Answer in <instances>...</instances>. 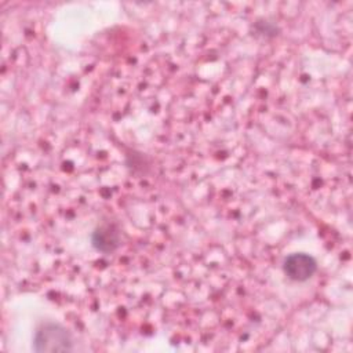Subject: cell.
I'll list each match as a JSON object with an SVG mask.
<instances>
[{
  "instance_id": "2",
  "label": "cell",
  "mask_w": 353,
  "mask_h": 353,
  "mask_svg": "<svg viewBox=\"0 0 353 353\" xmlns=\"http://www.w3.org/2000/svg\"><path fill=\"white\" fill-rule=\"evenodd\" d=\"M316 269V261L306 254H292L284 262L285 274L295 281H305L310 279Z\"/></svg>"
},
{
  "instance_id": "3",
  "label": "cell",
  "mask_w": 353,
  "mask_h": 353,
  "mask_svg": "<svg viewBox=\"0 0 353 353\" xmlns=\"http://www.w3.org/2000/svg\"><path fill=\"white\" fill-rule=\"evenodd\" d=\"M94 244L98 250L106 251V250H112L117 244V239L113 237V234L110 233V229H106V230L99 229L94 234Z\"/></svg>"
},
{
  "instance_id": "1",
  "label": "cell",
  "mask_w": 353,
  "mask_h": 353,
  "mask_svg": "<svg viewBox=\"0 0 353 353\" xmlns=\"http://www.w3.org/2000/svg\"><path fill=\"white\" fill-rule=\"evenodd\" d=\"M33 347L36 352H69L72 350V338L63 327L47 323L37 330Z\"/></svg>"
}]
</instances>
